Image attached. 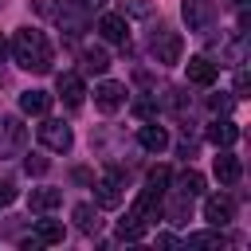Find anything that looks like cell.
<instances>
[{"instance_id":"cell-1","label":"cell","mask_w":251,"mask_h":251,"mask_svg":"<svg viewBox=\"0 0 251 251\" xmlns=\"http://www.w3.org/2000/svg\"><path fill=\"white\" fill-rule=\"evenodd\" d=\"M12 55L24 71H35V75H47L51 71V43L43 31L35 27H20L16 39H12Z\"/></svg>"},{"instance_id":"cell-2","label":"cell","mask_w":251,"mask_h":251,"mask_svg":"<svg viewBox=\"0 0 251 251\" xmlns=\"http://www.w3.org/2000/svg\"><path fill=\"white\" fill-rule=\"evenodd\" d=\"M35 133H39V145H43V149H51V153H67V149L75 145V133H71V126L55 122V118H43V126H39Z\"/></svg>"},{"instance_id":"cell-3","label":"cell","mask_w":251,"mask_h":251,"mask_svg":"<svg viewBox=\"0 0 251 251\" xmlns=\"http://www.w3.org/2000/svg\"><path fill=\"white\" fill-rule=\"evenodd\" d=\"M27 145V126L20 118H0V157H16Z\"/></svg>"},{"instance_id":"cell-4","label":"cell","mask_w":251,"mask_h":251,"mask_svg":"<svg viewBox=\"0 0 251 251\" xmlns=\"http://www.w3.org/2000/svg\"><path fill=\"white\" fill-rule=\"evenodd\" d=\"M94 188H98V192H94V196H98V208H118V204H122V196H126L122 176H118L114 169H106V173H102V180H98Z\"/></svg>"},{"instance_id":"cell-5","label":"cell","mask_w":251,"mask_h":251,"mask_svg":"<svg viewBox=\"0 0 251 251\" xmlns=\"http://www.w3.org/2000/svg\"><path fill=\"white\" fill-rule=\"evenodd\" d=\"M180 51H184V43H180L176 31H157L153 35V59L157 63H180Z\"/></svg>"},{"instance_id":"cell-6","label":"cell","mask_w":251,"mask_h":251,"mask_svg":"<svg viewBox=\"0 0 251 251\" xmlns=\"http://www.w3.org/2000/svg\"><path fill=\"white\" fill-rule=\"evenodd\" d=\"M184 67H188V82H196V86H212L216 75H220V67H216L208 55H192Z\"/></svg>"},{"instance_id":"cell-7","label":"cell","mask_w":251,"mask_h":251,"mask_svg":"<svg viewBox=\"0 0 251 251\" xmlns=\"http://www.w3.org/2000/svg\"><path fill=\"white\" fill-rule=\"evenodd\" d=\"M94 102H98V110L114 114L118 106H126V86L122 82H98L94 86Z\"/></svg>"},{"instance_id":"cell-8","label":"cell","mask_w":251,"mask_h":251,"mask_svg":"<svg viewBox=\"0 0 251 251\" xmlns=\"http://www.w3.org/2000/svg\"><path fill=\"white\" fill-rule=\"evenodd\" d=\"M231 216H235V204H231L227 196H208V200H204V220H208L212 227L227 224Z\"/></svg>"},{"instance_id":"cell-9","label":"cell","mask_w":251,"mask_h":251,"mask_svg":"<svg viewBox=\"0 0 251 251\" xmlns=\"http://www.w3.org/2000/svg\"><path fill=\"white\" fill-rule=\"evenodd\" d=\"M98 31H102L106 43H126V39H129V24H126L122 12H118V16H102V20H98Z\"/></svg>"},{"instance_id":"cell-10","label":"cell","mask_w":251,"mask_h":251,"mask_svg":"<svg viewBox=\"0 0 251 251\" xmlns=\"http://www.w3.org/2000/svg\"><path fill=\"white\" fill-rule=\"evenodd\" d=\"M235 137H239V126H235V122H227V118L208 126V141H212L216 149H227V145H235Z\"/></svg>"},{"instance_id":"cell-11","label":"cell","mask_w":251,"mask_h":251,"mask_svg":"<svg viewBox=\"0 0 251 251\" xmlns=\"http://www.w3.org/2000/svg\"><path fill=\"white\" fill-rule=\"evenodd\" d=\"M137 141H141V149H149V153H161V149L169 145V133H165L157 122H145V126L137 129Z\"/></svg>"},{"instance_id":"cell-12","label":"cell","mask_w":251,"mask_h":251,"mask_svg":"<svg viewBox=\"0 0 251 251\" xmlns=\"http://www.w3.org/2000/svg\"><path fill=\"white\" fill-rule=\"evenodd\" d=\"M184 20H188L192 31H204L208 20H212V4H204V0H184Z\"/></svg>"},{"instance_id":"cell-13","label":"cell","mask_w":251,"mask_h":251,"mask_svg":"<svg viewBox=\"0 0 251 251\" xmlns=\"http://www.w3.org/2000/svg\"><path fill=\"white\" fill-rule=\"evenodd\" d=\"M59 94H63V102L67 106H82V94H86V86H82V78L78 75H59Z\"/></svg>"},{"instance_id":"cell-14","label":"cell","mask_w":251,"mask_h":251,"mask_svg":"<svg viewBox=\"0 0 251 251\" xmlns=\"http://www.w3.org/2000/svg\"><path fill=\"white\" fill-rule=\"evenodd\" d=\"M239 173H243L239 157H231L227 149H220V157H216V176H220V184H235Z\"/></svg>"},{"instance_id":"cell-15","label":"cell","mask_w":251,"mask_h":251,"mask_svg":"<svg viewBox=\"0 0 251 251\" xmlns=\"http://www.w3.org/2000/svg\"><path fill=\"white\" fill-rule=\"evenodd\" d=\"M59 204H63V192L59 188H31V196H27V208L31 212H51Z\"/></svg>"},{"instance_id":"cell-16","label":"cell","mask_w":251,"mask_h":251,"mask_svg":"<svg viewBox=\"0 0 251 251\" xmlns=\"http://www.w3.org/2000/svg\"><path fill=\"white\" fill-rule=\"evenodd\" d=\"M20 110L39 118V114L51 110V94H43V90H24V94H20Z\"/></svg>"},{"instance_id":"cell-17","label":"cell","mask_w":251,"mask_h":251,"mask_svg":"<svg viewBox=\"0 0 251 251\" xmlns=\"http://www.w3.org/2000/svg\"><path fill=\"white\" fill-rule=\"evenodd\" d=\"M75 224H78V231L94 235V231L102 227V220H98V208H94V204H78V208H75Z\"/></svg>"},{"instance_id":"cell-18","label":"cell","mask_w":251,"mask_h":251,"mask_svg":"<svg viewBox=\"0 0 251 251\" xmlns=\"http://www.w3.org/2000/svg\"><path fill=\"white\" fill-rule=\"evenodd\" d=\"M82 67H86V71H94V75H102V71L110 67V55H106L102 47L86 43V47H82Z\"/></svg>"},{"instance_id":"cell-19","label":"cell","mask_w":251,"mask_h":251,"mask_svg":"<svg viewBox=\"0 0 251 251\" xmlns=\"http://www.w3.org/2000/svg\"><path fill=\"white\" fill-rule=\"evenodd\" d=\"M176 192H184V196H200V192H204V176H200L196 169H184V173L176 176Z\"/></svg>"},{"instance_id":"cell-20","label":"cell","mask_w":251,"mask_h":251,"mask_svg":"<svg viewBox=\"0 0 251 251\" xmlns=\"http://www.w3.org/2000/svg\"><path fill=\"white\" fill-rule=\"evenodd\" d=\"M35 239H39V243H59V239H63V224L39 220V224H35Z\"/></svg>"},{"instance_id":"cell-21","label":"cell","mask_w":251,"mask_h":251,"mask_svg":"<svg viewBox=\"0 0 251 251\" xmlns=\"http://www.w3.org/2000/svg\"><path fill=\"white\" fill-rule=\"evenodd\" d=\"M188 247H227V239L220 231H196V235H188Z\"/></svg>"},{"instance_id":"cell-22","label":"cell","mask_w":251,"mask_h":251,"mask_svg":"<svg viewBox=\"0 0 251 251\" xmlns=\"http://www.w3.org/2000/svg\"><path fill=\"white\" fill-rule=\"evenodd\" d=\"M122 16L149 20V16H153V4H149V0H122Z\"/></svg>"},{"instance_id":"cell-23","label":"cell","mask_w":251,"mask_h":251,"mask_svg":"<svg viewBox=\"0 0 251 251\" xmlns=\"http://www.w3.org/2000/svg\"><path fill=\"white\" fill-rule=\"evenodd\" d=\"M31 12L43 20H59L63 16V0H31Z\"/></svg>"},{"instance_id":"cell-24","label":"cell","mask_w":251,"mask_h":251,"mask_svg":"<svg viewBox=\"0 0 251 251\" xmlns=\"http://www.w3.org/2000/svg\"><path fill=\"white\" fill-rule=\"evenodd\" d=\"M165 184H169V169H165V165H157V169L145 176V188H153V192H165Z\"/></svg>"},{"instance_id":"cell-25","label":"cell","mask_w":251,"mask_h":251,"mask_svg":"<svg viewBox=\"0 0 251 251\" xmlns=\"http://www.w3.org/2000/svg\"><path fill=\"white\" fill-rule=\"evenodd\" d=\"M133 114H137V118H153V114H157V102H153V98H137V102H133Z\"/></svg>"},{"instance_id":"cell-26","label":"cell","mask_w":251,"mask_h":251,"mask_svg":"<svg viewBox=\"0 0 251 251\" xmlns=\"http://www.w3.org/2000/svg\"><path fill=\"white\" fill-rule=\"evenodd\" d=\"M12 200H16V188H12L8 180H0V208H8Z\"/></svg>"},{"instance_id":"cell-27","label":"cell","mask_w":251,"mask_h":251,"mask_svg":"<svg viewBox=\"0 0 251 251\" xmlns=\"http://www.w3.org/2000/svg\"><path fill=\"white\" fill-rule=\"evenodd\" d=\"M27 173H35V176L47 173V161H43V157H27Z\"/></svg>"},{"instance_id":"cell-28","label":"cell","mask_w":251,"mask_h":251,"mask_svg":"<svg viewBox=\"0 0 251 251\" xmlns=\"http://www.w3.org/2000/svg\"><path fill=\"white\" fill-rule=\"evenodd\" d=\"M212 110H216V114H227V110H231V98H220V94H216V98H212Z\"/></svg>"},{"instance_id":"cell-29","label":"cell","mask_w":251,"mask_h":251,"mask_svg":"<svg viewBox=\"0 0 251 251\" xmlns=\"http://www.w3.org/2000/svg\"><path fill=\"white\" fill-rule=\"evenodd\" d=\"M235 94H239V98L247 94V75H239V78H235Z\"/></svg>"},{"instance_id":"cell-30","label":"cell","mask_w":251,"mask_h":251,"mask_svg":"<svg viewBox=\"0 0 251 251\" xmlns=\"http://www.w3.org/2000/svg\"><path fill=\"white\" fill-rule=\"evenodd\" d=\"M102 4H106V0H82V8H90V12H94V8H102Z\"/></svg>"},{"instance_id":"cell-31","label":"cell","mask_w":251,"mask_h":251,"mask_svg":"<svg viewBox=\"0 0 251 251\" xmlns=\"http://www.w3.org/2000/svg\"><path fill=\"white\" fill-rule=\"evenodd\" d=\"M4 51H8V43H4V35H0V55H4Z\"/></svg>"},{"instance_id":"cell-32","label":"cell","mask_w":251,"mask_h":251,"mask_svg":"<svg viewBox=\"0 0 251 251\" xmlns=\"http://www.w3.org/2000/svg\"><path fill=\"white\" fill-rule=\"evenodd\" d=\"M235 4H243V0H235Z\"/></svg>"}]
</instances>
